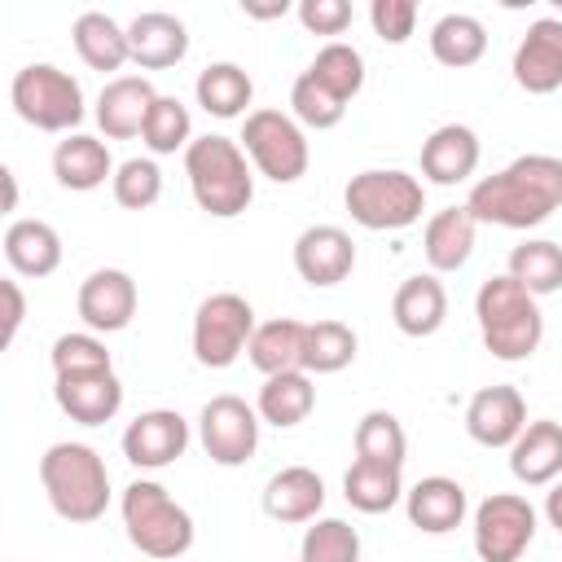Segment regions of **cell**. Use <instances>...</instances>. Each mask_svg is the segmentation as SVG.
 Segmentation results:
<instances>
[{
	"label": "cell",
	"mask_w": 562,
	"mask_h": 562,
	"mask_svg": "<svg viewBox=\"0 0 562 562\" xmlns=\"http://www.w3.org/2000/svg\"><path fill=\"white\" fill-rule=\"evenodd\" d=\"M303 338H307V325H303V321L277 316V321L255 325L246 356H250V364H255L263 378L294 373V369H303Z\"/></svg>",
	"instance_id": "obj_28"
},
{
	"label": "cell",
	"mask_w": 562,
	"mask_h": 562,
	"mask_svg": "<svg viewBox=\"0 0 562 562\" xmlns=\"http://www.w3.org/2000/svg\"><path fill=\"white\" fill-rule=\"evenodd\" d=\"M48 364H53V378H70V373H101V369H114L105 342L97 334H61L48 351Z\"/></svg>",
	"instance_id": "obj_41"
},
{
	"label": "cell",
	"mask_w": 562,
	"mask_h": 562,
	"mask_svg": "<svg viewBox=\"0 0 562 562\" xmlns=\"http://www.w3.org/2000/svg\"><path fill=\"white\" fill-rule=\"evenodd\" d=\"M514 83L531 97L562 88V18H536L514 48Z\"/></svg>",
	"instance_id": "obj_15"
},
{
	"label": "cell",
	"mask_w": 562,
	"mask_h": 562,
	"mask_svg": "<svg viewBox=\"0 0 562 562\" xmlns=\"http://www.w3.org/2000/svg\"><path fill=\"white\" fill-rule=\"evenodd\" d=\"M465 430L474 443L483 448H509L522 430H527V400L518 395V386L496 382L470 395L465 404Z\"/></svg>",
	"instance_id": "obj_16"
},
{
	"label": "cell",
	"mask_w": 562,
	"mask_h": 562,
	"mask_svg": "<svg viewBox=\"0 0 562 562\" xmlns=\"http://www.w3.org/2000/svg\"><path fill=\"white\" fill-rule=\"evenodd\" d=\"M241 149L255 162V171L268 176L272 184L303 180V171L312 162L303 123L294 114H281V110H250L241 123Z\"/></svg>",
	"instance_id": "obj_8"
},
{
	"label": "cell",
	"mask_w": 562,
	"mask_h": 562,
	"mask_svg": "<svg viewBox=\"0 0 562 562\" xmlns=\"http://www.w3.org/2000/svg\"><path fill=\"white\" fill-rule=\"evenodd\" d=\"M299 22L312 35H342L351 26V4L347 0H303Z\"/></svg>",
	"instance_id": "obj_44"
},
{
	"label": "cell",
	"mask_w": 562,
	"mask_h": 562,
	"mask_svg": "<svg viewBox=\"0 0 562 562\" xmlns=\"http://www.w3.org/2000/svg\"><path fill=\"white\" fill-rule=\"evenodd\" d=\"M193 97H198V105H202L206 114H215V119H241L246 105H250V97H255V83H250V75H246L237 61H211V66L198 75Z\"/></svg>",
	"instance_id": "obj_31"
},
{
	"label": "cell",
	"mask_w": 562,
	"mask_h": 562,
	"mask_svg": "<svg viewBox=\"0 0 562 562\" xmlns=\"http://www.w3.org/2000/svg\"><path fill=\"white\" fill-rule=\"evenodd\" d=\"M114 171H119V167H114L105 140H97V136H88V132H70V136L57 140V149H53V176H57V184L70 189V193H92V189H101L105 180H114Z\"/></svg>",
	"instance_id": "obj_25"
},
{
	"label": "cell",
	"mask_w": 562,
	"mask_h": 562,
	"mask_svg": "<svg viewBox=\"0 0 562 562\" xmlns=\"http://www.w3.org/2000/svg\"><path fill=\"white\" fill-rule=\"evenodd\" d=\"M483 53H487V26H483L474 13H443V18L430 26V57H435L439 66L465 70V66H474Z\"/></svg>",
	"instance_id": "obj_33"
},
{
	"label": "cell",
	"mask_w": 562,
	"mask_h": 562,
	"mask_svg": "<svg viewBox=\"0 0 562 562\" xmlns=\"http://www.w3.org/2000/svg\"><path fill=\"white\" fill-rule=\"evenodd\" d=\"M351 268H356V241H351L347 228L312 224V228H303L294 237V272L307 285H316V290L338 285V281L351 277Z\"/></svg>",
	"instance_id": "obj_14"
},
{
	"label": "cell",
	"mask_w": 562,
	"mask_h": 562,
	"mask_svg": "<svg viewBox=\"0 0 562 562\" xmlns=\"http://www.w3.org/2000/svg\"><path fill=\"white\" fill-rule=\"evenodd\" d=\"M509 474L527 487H549L562 479V422H527V430L509 443Z\"/></svg>",
	"instance_id": "obj_22"
},
{
	"label": "cell",
	"mask_w": 562,
	"mask_h": 562,
	"mask_svg": "<svg viewBox=\"0 0 562 562\" xmlns=\"http://www.w3.org/2000/svg\"><path fill=\"white\" fill-rule=\"evenodd\" d=\"M140 140L149 145V154H176V149H189V145H193V119H189L184 101L158 92V101H154V110H149V119H145Z\"/></svg>",
	"instance_id": "obj_38"
},
{
	"label": "cell",
	"mask_w": 562,
	"mask_h": 562,
	"mask_svg": "<svg viewBox=\"0 0 562 562\" xmlns=\"http://www.w3.org/2000/svg\"><path fill=\"white\" fill-rule=\"evenodd\" d=\"M342 496L360 514H386L404 496L400 465H378V461H351L342 474Z\"/></svg>",
	"instance_id": "obj_32"
},
{
	"label": "cell",
	"mask_w": 562,
	"mask_h": 562,
	"mask_svg": "<svg viewBox=\"0 0 562 562\" xmlns=\"http://www.w3.org/2000/svg\"><path fill=\"white\" fill-rule=\"evenodd\" d=\"M70 40H75V53L83 57V66H92V70H123V61H132L127 26H119L101 9L79 13L70 26Z\"/></svg>",
	"instance_id": "obj_29"
},
{
	"label": "cell",
	"mask_w": 562,
	"mask_h": 562,
	"mask_svg": "<svg viewBox=\"0 0 562 562\" xmlns=\"http://www.w3.org/2000/svg\"><path fill=\"white\" fill-rule=\"evenodd\" d=\"M0 180H4V211H18V180H13V171L4 167Z\"/></svg>",
	"instance_id": "obj_48"
},
{
	"label": "cell",
	"mask_w": 562,
	"mask_h": 562,
	"mask_svg": "<svg viewBox=\"0 0 562 562\" xmlns=\"http://www.w3.org/2000/svg\"><path fill=\"white\" fill-rule=\"evenodd\" d=\"M250 334H255V307L241 294L233 290L206 294L193 312V360L202 369H228L250 347Z\"/></svg>",
	"instance_id": "obj_9"
},
{
	"label": "cell",
	"mask_w": 562,
	"mask_h": 562,
	"mask_svg": "<svg viewBox=\"0 0 562 562\" xmlns=\"http://www.w3.org/2000/svg\"><path fill=\"white\" fill-rule=\"evenodd\" d=\"M40 483L53 514L66 522H97L110 505V470L88 443H53L40 457Z\"/></svg>",
	"instance_id": "obj_4"
},
{
	"label": "cell",
	"mask_w": 562,
	"mask_h": 562,
	"mask_svg": "<svg viewBox=\"0 0 562 562\" xmlns=\"http://www.w3.org/2000/svg\"><path fill=\"white\" fill-rule=\"evenodd\" d=\"M198 439L215 465H246L259 448V413L241 395H211L198 413Z\"/></svg>",
	"instance_id": "obj_11"
},
{
	"label": "cell",
	"mask_w": 562,
	"mask_h": 562,
	"mask_svg": "<svg viewBox=\"0 0 562 562\" xmlns=\"http://www.w3.org/2000/svg\"><path fill=\"white\" fill-rule=\"evenodd\" d=\"M404 452H408V435H404L395 413L369 408L356 422V461H378V465H400L404 470Z\"/></svg>",
	"instance_id": "obj_36"
},
{
	"label": "cell",
	"mask_w": 562,
	"mask_h": 562,
	"mask_svg": "<svg viewBox=\"0 0 562 562\" xmlns=\"http://www.w3.org/2000/svg\"><path fill=\"white\" fill-rule=\"evenodd\" d=\"M154 101H158V92L145 75H114L97 97V127L110 140H132L145 132Z\"/></svg>",
	"instance_id": "obj_18"
},
{
	"label": "cell",
	"mask_w": 562,
	"mask_h": 562,
	"mask_svg": "<svg viewBox=\"0 0 562 562\" xmlns=\"http://www.w3.org/2000/svg\"><path fill=\"white\" fill-rule=\"evenodd\" d=\"M312 408H316V386H312V373H303V369L263 378L259 400H255L259 422H268V426H277V430H290V426L307 422Z\"/></svg>",
	"instance_id": "obj_30"
},
{
	"label": "cell",
	"mask_w": 562,
	"mask_h": 562,
	"mask_svg": "<svg viewBox=\"0 0 562 562\" xmlns=\"http://www.w3.org/2000/svg\"><path fill=\"white\" fill-rule=\"evenodd\" d=\"M9 101L18 110L22 123L40 127V132H66L83 123V88L75 75H66L53 61H31L13 75L9 83Z\"/></svg>",
	"instance_id": "obj_7"
},
{
	"label": "cell",
	"mask_w": 562,
	"mask_h": 562,
	"mask_svg": "<svg viewBox=\"0 0 562 562\" xmlns=\"http://www.w3.org/2000/svg\"><path fill=\"white\" fill-rule=\"evenodd\" d=\"M479 136L465 123H443L422 140V176L430 184H461L479 171Z\"/></svg>",
	"instance_id": "obj_21"
},
{
	"label": "cell",
	"mask_w": 562,
	"mask_h": 562,
	"mask_svg": "<svg viewBox=\"0 0 562 562\" xmlns=\"http://www.w3.org/2000/svg\"><path fill=\"white\" fill-rule=\"evenodd\" d=\"M544 518H549V527H558L562 531V479L553 483V492L544 496Z\"/></svg>",
	"instance_id": "obj_46"
},
{
	"label": "cell",
	"mask_w": 562,
	"mask_h": 562,
	"mask_svg": "<svg viewBox=\"0 0 562 562\" xmlns=\"http://www.w3.org/2000/svg\"><path fill=\"white\" fill-rule=\"evenodd\" d=\"M369 22H373V35L386 40V44H404L417 26V4L413 0H373L369 4Z\"/></svg>",
	"instance_id": "obj_43"
},
{
	"label": "cell",
	"mask_w": 562,
	"mask_h": 562,
	"mask_svg": "<svg viewBox=\"0 0 562 562\" xmlns=\"http://www.w3.org/2000/svg\"><path fill=\"white\" fill-rule=\"evenodd\" d=\"M474 233H479V224H474V215L465 211V202L435 211V215L426 220V233H422V255H426L430 272L439 277V272L465 268L470 255H474Z\"/></svg>",
	"instance_id": "obj_26"
},
{
	"label": "cell",
	"mask_w": 562,
	"mask_h": 562,
	"mask_svg": "<svg viewBox=\"0 0 562 562\" xmlns=\"http://www.w3.org/2000/svg\"><path fill=\"white\" fill-rule=\"evenodd\" d=\"M290 110H294V119H299L303 127H316V132L338 127L342 114H347V105H342L334 92H325L307 70H303V75L294 79V88H290Z\"/></svg>",
	"instance_id": "obj_42"
},
{
	"label": "cell",
	"mask_w": 562,
	"mask_h": 562,
	"mask_svg": "<svg viewBox=\"0 0 562 562\" xmlns=\"http://www.w3.org/2000/svg\"><path fill=\"white\" fill-rule=\"evenodd\" d=\"M536 540V505L518 492H492L474 509V553L483 562H518Z\"/></svg>",
	"instance_id": "obj_10"
},
{
	"label": "cell",
	"mask_w": 562,
	"mask_h": 562,
	"mask_svg": "<svg viewBox=\"0 0 562 562\" xmlns=\"http://www.w3.org/2000/svg\"><path fill=\"white\" fill-rule=\"evenodd\" d=\"M184 176L193 202L215 220H233L255 202V176L241 140L233 136H215V132L193 136V145L184 149Z\"/></svg>",
	"instance_id": "obj_2"
},
{
	"label": "cell",
	"mask_w": 562,
	"mask_h": 562,
	"mask_svg": "<svg viewBox=\"0 0 562 562\" xmlns=\"http://www.w3.org/2000/svg\"><path fill=\"white\" fill-rule=\"evenodd\" d=\"M391 321L408 338L439 334V325L448 321V290H443V281L435 272L404 277L400 290H395V299H391Z\"/></svg>",
	"instance_id": "obj_23"
},
{
	"label": "cell",
	"mask_w": 562,
	"mask_h": 562,
	"mask_svg": "<svg viewBox=\"0 0 562 562\" xmlns=\"http://www.w3.org/2000/svg\"><path fill=\"white\" fill-rule=\"evenodd\" d=\"M325 509V479L307 465H285L263 483V514L277 522H316Z\"/></svg>",
	"instance_id": "obj_24"
},
{
	"label": "cell",
	"mask_w": 562,
	"mask_h": 562,
	"mask_svg": "<svg viewBox=\"0 0 562 562\" xmlns=\"http://www.w3.org/2000/svg\"><path fill=\"white\" fill-rule=\"evenodd\" d=\"M127 540L158 562H176L193 549V514L154 479H132L119 501Z\"/></svg>",
	"instance_id": "obj_5"
},
{
	"label": "cell",
	"mask_w": 562,
	"mask_h": 562,
	"mask_svg": "<svg viewBox=\"0 0 562 562\" xmlns=\"http://www.w3.org/2000/svg\"><path fill=\"white\" fill-rule=\"evenodd\" d=\"M53 400H57V408L70 422H79V426H105L123 408V382H119L114 369L70 373V378H53Z\"/></svg>",
	"instance_id": "obj_17"
},
{
	"label": "cell",
	"mask_w": 562,
	"mask_h": 562,
	"mask_svg": "<svg viewBox=\"0 0 562 562\" xmlns=\"http://www.w3.org/2000/svg\"><path fill=\"white\" fill-rule=\"evenodd\" d=\"M250 18H281V13H290V4L285 0H277V4H241Z\"/></svg>",
	"instance_id": "obj_47"
},
{
	"label": "cell",
	"mask_w": 562,
	"mask_h": 562,
	"mask_svg": "<svg viewBox=\"0 0 562 562\" xmlns=\"http://www.w3.org/2000/svg\"><path fill=\"white\" fill-rule=\"evenodd\" d=\"M189 448V422L176 408H145L123 430V457L136 470H167Z\"/></svg>",
	"instance_id": "obj_13"
},
{
	"label": "cell",
	"mask_w": 562,
	"mask_h": 562,
	"mask_svg": "<svg viewBox=\"0 0 562 562\" xmlns=\"http://www.w3.org/2000/svg\"><path fill=\"white\" fill-rule=\"evenodd\" d=\"M0 299H4V329H0V342L13 347L18 329H22V316H26V299H22V285L13 277L0 281Z\"/></svg>",
	"instance_id": "obj_45"
},
{
	"label": "cell",
	"mask_w": 562,
	"mask_h": 562,
	"mask_svg": "<svg viewBox=\"0 0 562 562\" xmlns=\"http://www.w3.org/2000/svg\"><path fill=\"white\" fill-rule=\"evenodd\" d=\"M307 75H312L325 92H334L342 105H351V101L360 97V88H364V57H360V48H351V44H342V40H329V44L312 57Z\"/></svg>",
	"instance_id": "obj_35"
},
{
	"label": "cell",
	"mask_w": 562,
	"mask_h": 562,
	"mask_svg": "<svg viewBox=\"0 0 562 562\" xmlns=\"http://www.w3.org/2000/svg\"><path fill=\"white\" fill-rule=\"evenodd\" d=\"M4 259L18 277H53L61 268V237L44 220H13L4 228Z\"/></svg>",
	"instance_id": "obj_27"
},
{
	"label": "cell",
	"mask_w": 562,
	"mask_h": 562,
	"mask_svg": "<svg viewBox=\"0 0 562 562\" xmlns=\"http://www.w3.org/2000/svg\"><path fill=\"white\" fill-rule=\"evenodd\" d=\"M127 44H132V61L140 70H167V66L184 61V53H189V26L176 13L149 9V13H136L127 22Z\"/></svg>",
	"instance_id": "obj_20"
},
{
	"label": "cell",
	"mask_w": 562,
	"mask_h": 562,
	"mask_svg": "<svg viewBox=\"0 0 562 562\" xmlns=\"http://www.w3.org/2000/svg\"><path fill=\"white\" fill-rule=\"evenodd\" d=\"M79 321L88 325V334H119L132 325L136 316V281L123 268H97L79 281L75 294Z\"/></svg>",
	"instance_id": "obj_12"
},
{
	"label": "cell",
	"mask_w": 562,
	"mask_h": 562,
	"mask_svg": "<svg viewBox=\"0 0 562 562\" xmlns=\"http://www.w3.org/2000/svg\"><path fill=\"white\" fill-rule=\"evenodd\" d=\"M474 321H479V338L496 360H527L536 356L540 338H544V316L536 294H527L509 272L487 277L474 294Z\"/></svg>",
	"instance_id": "obj_3"
},
{
	"label": "cell",
	"mask_w": 562,
	"mask_h": 562,
	"mask_svg": "<svg viewBox=\"0 0 562 562\" xmlns=\"http://www.w3.org/2000/svg\"><path fill=\"white\" fill-rule=\"evenodd\" d=\"M110 189L123 211H149L162 198V171L154 158H127V162H119Z\"/></svg>",
	"instance_id": "obj_40"
},
{
	"label": "cell",
	"mask_w": 562,
	"mask_h": 562,
	"mask_svg": "<svg viewBox=\"0 0 562 562\" xmlns=\"http://www.w3.org/2000/svg\"><path fill=\"white\" fill-rule=\"evenodd\" d=\"M356 360V329L342 321H312L303 338V373H338Z\"/></svg>",
	"instance_id": "obj_37"
},
{
	"label": "cell",
	"mask_w": 562,
	"mask_h": 562,
	"mask_svg": "<svg viewBox=\"0 0 562 562\" xmlns=\"http://www.w3.org/2000/svg\"><path fill=\"white\" fill-rule=\"evenodd\" d=\"M299 562H360V536L342 518H316L303 531Z\"/></svg>",
	"instance_id": "obj_39"
},
{
	"label": "cell",
	"mask_w": 562,
	"mask_h": 562,
	"mask_svg": "<svg viewBox=\"0 0 562 562\" xmlns=\"http://www.w3.org/2000/svg\"><path fill=\"white\" fill-rule=\"evenodd\" d=\"M347 215L369 233H395L413 228L426 211V184L400 167H369L347 180L342 189Z\"/></svg>",
	"instance_id": "obj_6"
},
{
	"label": "cell",
	"mask_w": 562,
	"mask_h": 562,
	"mask_svg": "<svg viewBox=\"0 0 562 562\" xmlns=\"http://www.w3.org/2000/svg\"><path fill=\"white\" fill-rule=\"evenodd\" d=\"M404 509H408V522L426 536H448L465 522V509H470V496L457 479L448 474H430V479H417L408 492H404Z\"/></svg>",
	"instance_id": "obj_19"
},
{
	"label": "cell",
	"mask_w": 562,
	"mask_h": 562,
	"mask_svg": "<svg viewBox=\"0 0 562 562\" xmlns=\"http://www.w3.org/2000/svg\"><path fill=\"white\" fill-rule=\"evenodd\" d=\"M509 277L536 299L562 290V246L549 237H531V241L514 246L509 250Z\"/></svg>",
	"instance_id": "obj_34"
},
{
	"label": "cell",
	"mask_w": 562,
	"mask_h": 562,
	"mask_svg": "<svg viewBox=\"0 0 562 562\" xmlns=\"http://www.w3.org/2000/svg\"><path fill=\"white\" fill-rule=\"evenodd\" d=\"M562 206V158L553 154H522L509 167L470 184L465 211L474 224L496 228H536Z\"/></svg>",
	"instance_id": "obj_1"
}]
</instances>
